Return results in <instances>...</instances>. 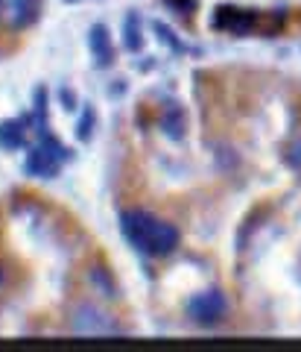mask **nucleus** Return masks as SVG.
<instances>
[{
    "instance_id": "nucleus-7",
    "label": "nucleus",
    "mask_w": 301,
    "mask_h": 352,
    "mask_svg": "<svg viewBox=\"0 0 301 352\" xmlns=\"http://www.w3.org/2000/svg\"><path fill=\"white\" fill-rule=\"evenodd\" d=\"M0 144L15 150L24 144V124L21 120H6V124H0Z\"/></svg>"
},
{
    "instance_id": "nucleus-6",
    "label": "nucleus",
    "mask_w": 301,
    "mask_h": 352,
    "mask_svg": "<svg viewBox=\"0 0 301 352\" xmlns=\"http://www.w3.org/2000/svg\"><path fill=\"white\" fill-rule=\"evenodd\" d=\"M41 12V0H9V18L15 27H29Z\"/></svg>"
},
{
    "instance_id": "nucleus-1",
    "label": "nucleus",
    "mask_w": 301,
    "mask_h": 352,
    "mask_svg": "<svg viewBox=\"0 0 301 352\" xmlns=\"http://www.w3.org/2000/svg\"><path fill=\"white\" fill-rule=\"evenodd\" d=\"M120 226H123L129 244L147 252V256H167V252L178 247V229L152 217L149 212H123L120 214Z\"/></svg>"
},
{
    "instance_id": "nucleus-2",
    "label": "nucleus",
    "mask_w": 301,
    "mask_h": 352,
    "mask_svg": "<svg viewBox=\"0 0 301 352\" xmlns=\"http://www.w3.org/2000/svg\"><path fill=\"white\" fill-rule=\"evenodd\" d=\"M68 159V153H64V147L59 144L56 138H44V144L36 150V153H29V159H27V173L32 176H41V179H50V176H56V170H59V164Z\"/></svg>"
},
{
    "instance_id": "nucleus-4",
    "label": "nucleus",
    "mask_w": 301,
    "mask_h": 352,
    "mask_svg": "<svg viewBox=\"0 0 301 352\" xmlns=\"http://www.w3.org/2000/svg\"><path fill=\"white\" fill-rule=\"evenodd\" d=\"M73 329L82 335H103V332H115V323L106 314H99L94 305H80L73 311Z\"/></svg>"
},
{
    "instance_id": "nucleus-8",
    "label": "nucleus",
    "mask_w": 301,
    "mask_h": 352,
    "mask_svg": "<svg viewBox=\"0 0 301 352\" xmlns=\"http://www.w3.org/2000/svg\"><path fill=\"white\" fill-rule=\"evenodd\" d=\"M91 50L97 53V62L99 65H108L111 62V47H108V36L103 27H94L91 30Z\"/></svg>"
},
{
    "instance_id": "nucleus-10",
    "label": "nucleus",
    "mask_w": 301,
    "mask_h": 352,
    "mask_svg": "<svg viewBox=\"0 0 301 352\" xmlns=\"http://www.w3.org/2000/svg\"><path fill=\"white\" fill-rule=\"evenodd\" d=\"M284 156H287V162H289V164H293V168H296V170H301V138H296V141H293V144H289V147H287V153H284Z\"/></svg>"
},
{
    "instance_id": "nucleus-3",
    "label": "nucleus",
    "mask_w": 301,
    "mask_h": 352,
    "mask_svg": "<svg viewBox=\"0 0 301 352\" xmlns=\"http://www.w3.org/2000/svg\"><path fill=\"white\" fill-rule=\"evenodd\" d=\"M187 311H191V317L196 323H217V320H222V314H226V296L219 291L199 294L191 300Z\"/></svg>"
},
{
    "instance_id": "nucleus-9",
    "label": "nucleus",
    "mask_w": 301,
    "mask_h": 352,
    "mask_svg": "<svg viewBox=\"0 0 301 352\" xmlns=\"http://www.w3.org/2000/svg\"><path fill=\"white\" fill-rule=\"evenodd\" d=\"M167 132H170L173 138L182 135V115H178V109H170V112H167Z\"/></svg>"
},
{
    "instance_id": "nucleus-5",
    "label": "nucleus",
    "mask_w": 301,
    "mask_h": 352,
    "mask_svg": "<svg viewBox=\"0 0 301 352\" xmlns=\"http://www.w3.org/2000/svg\"><path fill=\"white\" fill-rule=\"evenodd\" d=\"M254 24H258V15L246 12V9H219L217 15V27L234 32V36H249Z\"/></svg>"
}]
</instances>
